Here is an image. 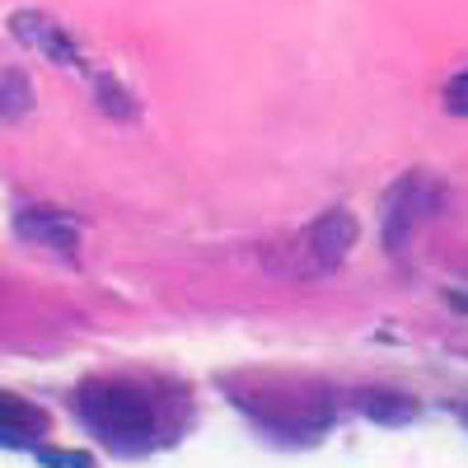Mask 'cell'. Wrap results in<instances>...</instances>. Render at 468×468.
Here are the masks:
<instances>
[{
	"label": "cell",
	"instance_id": "cell-1",
	"mask_svg": "<svg viewBox=\"0 0 468 468\" xmlns=\"http://www.w3.org/2000/svg\"><path fill=\"white\" fill-rule=\"evenodd\" d=\"M75 412H80V421L117 454L150 450L154 431H160L154 403L132 384H85L80 394H75Z\"/></svg>",
	"mask_w": 468,
	"mask_h": 468
},
{
	"label": "cell",
	"instance_id": "cell-2",
	"mask_svg": "<svg viewBox=\"0 0 468 468\" xmlns=\"http://www.w3.org/2000/svg\"><path fill=\"white\" fill-rule=\"evenodd\" d=\"M295 262H286V271L295 277H309V271H333L346 262V253L356 249V216L351 211H324L314 225H304V234L291 244Z\"/></svg>",
	"mask_w": 468,
	"mask_h": 468
},
{
	"label": "cell",
	"instance_id": "cell-3",
	"mask_svg": "<svg viewBox=\"0 0 468 468\" xmlns=\"http://www.w3.org/2000/svg\"><path fill=\"white\" fill-rule=\"evenodd\" d=\"M436 211H441V183L436 178H426V174L399 178L394 192H388V202H384V249L399 253L412 239V229L421 220H431Z\"/></svg>",
	"mask_w": 468,
	"mask_h": 468
},
{
	"label": "cell",
	"instance_id": "cell-4",
	"mask_svg": "<svg viewBox=\"0 0 468 468\" xmlns=\"http://www.w3.org/2000/svg\"><path fill=\"white\" fill-rule=\"evenodd\" d=\"M15 234L24 244L52 249V253H66V258L80 253V225L61 211H52V207H24L15 216Z\"/></svg>",
	"mask_w": 468,
	"mask_h": 468
},
{
	"label": "cell",
	"instance_id": "cell-5",
	"mask_svg": "<svg viewBox=\"0 0 468 468\" xmlns=\"http://www.w3.org/2000/svg\"><path fill=\"white\" fill-rule=\"evenodd\" d=\"M10 28H15V37L19 43H28V48H37L48 61H61V66H80V48H75V37L57 24V19H48V15H37V10H19L15 19H10Z\"/></svg>",
	"mask_w": 468,
	"mask_h": 468
},
{
	"label": "cell",
	"instance_id": "cell-6",
	"mask_svg": "<svg viewBox=\"0 0 468 468\" xmlns=\"http://www.w3.org/2000/svg\"><path fill=\"white\" fill-rule=\"evenodd\" d=\"M48 431V412L33 408L15 394H0V445L5 450H28Z\"/></svg>",
	"mask_w": 468,
	"mask_h": 468
},
{
	"label": "cell",
	"instance_id": "cell-7",
	"mask_svg": "<svg viewBox=\"0 0 468 468\" xmlns=\"http://www.w3.org/2000/svg\"><path fill=\"white\" fill-rule=\"evenodd\" d=\"M24 112H33V85L24 70H0V117L19 122Z\"/></svg>",
	"mask_w": 468,
	"mask_h": 468
},
{
	"label": "cell",
	"instance_id": "cell-8",
	"mask_svg": "<svg viewBox=\"0 0 468 468\" xmlns=\"http://www.w3.org/2000/svg\"><path fill=\"white\" fill-rule=\"evenodd\" d=\"M361 412L375 417V421H412L417 417V403L388 394V388H370V394H361Z\"/></svg>",
	"mask_w": 468,
	"mask_h": 468
},
{
	"label": "cell",
	"instance_id": "cell-9",
	"mask_svg": "<svg viewBox=\"0 0 468 468\" xmlns=\"http://www.w3.org/2000/svg\"><path fill=\"white\" fill-rule=\"evenodd\" d=\"M94 103L108 112V117H132L136 112V103H132V94L112 80V75H94Z\"/></svg>",
	"mask_w": 468,
	"mask_h": 468
},
{
	"label": "cell",
	"instance_id": "cell-10",
	"mask_svg": "<svg viewBox=\"0 0 468 468\" xmlns=\"http://www.w3.org/2000/svg\"><path fill=\"white\" fill-rule=\"evenodd\" d=\"M445 103H450V112H468V70L445 85Z\"/></svg>",
	"mask_w": 468,
	"mask_h": 468
},
{
	"label": "cell",
	"instance_id": "cell-11",
	"mask_svg": "<svg viewBox=\"0 0 468 468\" xmlns=\"http://www.w3.org/2000/svg\"><path fill=\"white\" fill-rule=\"evenodd\" d=\"M37 459L43 463H90L85 450H37Z\"/></svg>",
	"mask_w": 468,
	"mask_h": 468
}]
</instances>
